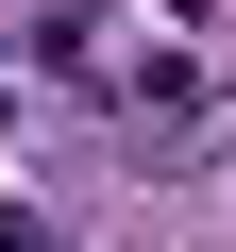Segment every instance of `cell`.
<instances>
[{
    "label": "cell",
    "instance_id": "1",
    "mask_svg": "<svg viewBox=\"0 0 236 252\" xmlns=\"http://www.w3.org/2000/svg\"><path fill=\"white\" fill-rule=\"evenodd\" d=\"M0 252H34V219H17V202H0Z\"/></svg>",
    "mask_w": 236,
    "mask_h": 252
}]
</instances>
